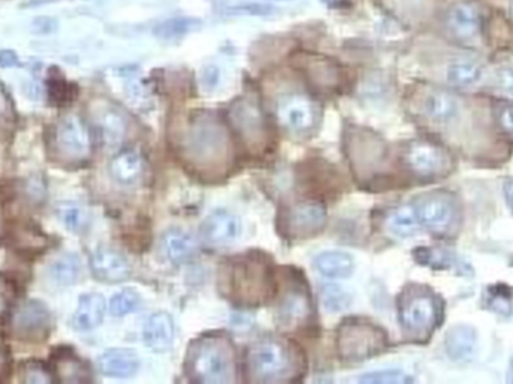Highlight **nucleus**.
Segmentation results:
<instances>
[{
  "mask_svg": "<svg viewBox=\"0 0 513 384\" xmlns=\"http://www.w3.org/2000/svg\"><path fill=\"white\" fill-rule=\"evenodd\" d=\"M438 23L452 43L479 46L487 32V8L480 0H449L438 8Z\"/></svg>",
  "mask_w": 513,
  "mask_h": 384,
  "instance_id": "1",
  "label": "nucleus"
},
{
  "mask_svg": "<svg viewBox=\"0 0 513 384\" xmlns=\"http://www.w3.org/2000/svg\"><path fill=\"white\" fill-rule=\"evenodd\" d=\"M188 369L194 380L206 384L230 383L235 356L225 337H204L191 348Z\"/></svg>",
  "mask_w": 513,
  "mask_h": 384,
  "instance_id": "2",
  "label": "nucleus"
},
{
  "mask_svg": "<svg viewBox=\"0 0 513 384\" xmlns=\"http://www.w3.org/2000/svg\"><path fill=\"white\" fill-rule=\"evenodd\" d=\"M337 347L341 359L362 362L384 350L386 335L366 321L347 320L338 330Z\"/></svg>",
  "mask_w": 513,
  "mask_h": 384,
  "instance_id": "3",
  "label": "nucleus"
},
{
  "mask_svg": "<svg viewBox=\"0 0 513 384\" xmlns=\"http://www.w3.org/2000/svg\"><path fill=\"white\" fill-rule=\"evenodd\" d=\"M293 368L295 362L290 347L277 339L260 341L249 351L248 369L253 380L281 381L293 374Z\"/></svg>",
  "mask_w": 513,
  "mask_h": 384,
  "instance_id": "4",
  "label": "nucleus"
},
{
  "mask_svg": "<svg viewBox=\"0 0 513 384\" xmlns=\"http://www.w3.org/2000/svg\"><path fill=\"white\" fill-rule=\"evenodd\" d=\"M440 318V305L433 293L424 288H408L400 300L401 325L408 334L426 335Z\"/></svg>",
  "mask_w": 513,
  "mask_h": 384,
  "instance_id": "5",
  "label": "nucleus"
},
{
  "mask_svg": "<svg viewBox=\"0 0 513 384\" xmlns=\"http://www.w3.org/2000/svg\"><path fill=\"white\" fill-rule=\"evenodd\" d=\"M269 272L263 263L251 258L233 263L230 276L233 299L239 300L244 305H256L269 295Z\"/></svg>",
  "mask_w": 513,
  "mask_h": 384,
  "instance_id": "6",
  "label": "nucleus"
},
{
  "mask_svg": "<svg viewBox=\"0 0 513 384\" xmlns=\"http://www.w3.org/2000/svg\"><path fill=\"white\" fill-rule=\"evenodd\" d=\"M186 148L197 164L212 165L225 157L227 137L215 120L202 119L188 132Z\"/></svg>",
  "mask_w": 513,
  "mask_h": 384,
  "instance_id": "7",
  "label": "nucleus"
},
{
  "mask_svg": "<svg viewBox=\"0 0 513 384\" xmlns=\"http://www.w3.org/2000/svg\"><path fill=\"white\" fill-rule=\"evenodd\" d=\"M55 146L64 160L80 164L92 155V134L79 116L68 114L56 125Z\"/></svg>",
  "mask_w": 513,
  "mask_h": 384,
  "instance_id": "8",
  "label": "nucleus"
},
{
  "mask_svg": "<svg viewBox=\"0 0 513 384\" xmlns=\"http://www.w3.org/2000/svg\"><path fill=\"white\" fill-rule=\"evenodd\" d=\"M51 313L41 300H26L13 314L11 329L18 339L41 342L48 338L51 329Z\"/></svg>",
  "mask_w": 513,
  "mask_h": 384,
  "instance_id": "9",
  "label": "nucleus"
},
{
  "mask_svg": "<svg viewBox=\"0 0 513 384\" xmlns=\"http://www.w3.org/2000/svg\"><path fill=\"white\" fill-rule=\"evenodd\" d=\"M279 125L287 131L307 132L316 127L317 104L303 93H287L279 98L275 107Z\"/></svg>",
  "mask_w": 513,
  "mask_h": 384,
  "instance_id": "10",
  "label": "nucleus"
},
{
  "mask_svg": "<svg viewBox=\"0 0 513 384\" xmlns=\"http://www.w3.org/2000/svg\"><path fill=\"white\" fill-rule=\"evenodd\" d=\"M233 127L239 132L245 143L253 148L260 149L267 140V128H266L265 116L261 113L260 107L251 99H239L230 110Z\"/></svg>",
  "mask_w": 513,
  "mask_h": 384,
  "instance_id": "11",
  "label": "nucleus"
},
{
  "mask_svg": "<svg viewBox=\"0 0 513 384\" xmlns=\"http://www.w3.org/2000/svg\"><path fill=\"white\" fill-rule=\"evenodd\" d=\"M417 104L422 113L435 123H447L458 118L461 101L452 90L442 86H425L419 90Z\"/></svg>",
  "mask_w": 513,
  "mask_h": 384,
  "instance_id": "12",
  "label": "nucleus"
},
{
  "mask_svg": "<svg viewBox=\"0 0 513 384\" xmlns=\"http://www.w3.org/2000/svg\"><path fill=\"white\" fill-rule=\"evenodd\" d=\"M405 162L413 173L421 178H434L445 173L449 167V158L437 144L428 141H413L405 150Z\"/></svg>",
  "mask_w": 513,
  "mask_h": 384,
  "instance_id": "13",
  "label": "nucleus"
},
{
  "mask_svg": "<svg viewBox=\"0 0 513 384\" xmlns=\"http://www.w3.org/2000/svg\"><path fill=\"white\" fill-rule=\"evenodd\" d=\"M414 209L419 223L433 232H447L450 225L454 224L455 207L446 194L435 192V194L424 195L419 199Z\"/></svg>",
  "mask_w": 513,
  "mask_h": 384,
  "instance_id": "14",
  "label": "nucleus"
},
{
  "mask_svg": "<svg viewBox=\"0 0 513 384\" xmlns=\"http://www.w3.org/2000/svg\"><path fill=\"white\" fill-rule=\"evenodd\" d=\"M326 209L316 202L295 204L284 218V227L293 237H308L320 232L326 224Z\"/></svg>",
  "mask_w": 513,
  "mask_h": 384,
  "instance_id": "15",
  "label": "nucleus"
},
{
  "mask_svg": "<svg viewBox=\"0 0 513 384\" xmlns=\"http://www.w3.org/2000/svg\"><path fill=\"white\" fill-rule=\"evenodd\" d=\"M90 267L95 278L102 283H122L130 278L131 275L127 258L111 246H99L95 249L90 258Z\"/></svg>",
  "mask_w": 513,
  "mask_h": 384,
  "instance_id": "16",
  "label": "nucleus"
},
{
  "mask_svg": "<svg viewBox=\"0 0 513 384\" xmlns=\"http://www.w3.org/2000/svg\"><path fill=\"white\" fill-rule=\"evenodd\" d=\"M95 127L106 146L116 148L127 136L128 122L122 111L109 102H99L93 110Z\"/></svg>",
  "mask_w": 513,
  "mask_h": 384,
  "instance_id": "17",
  "label": "nucleus"
},
{
  "mask_svg": "<svg viewBox=\"0 0 513 384\" xmlns=\"http://www.w3.org/2000/svg\"><path fill=\"white\" fill-rule=\"evenodd\" d=\"M300 64L303 74L316 89L335 90L342 83L341 68L333 60L320 56H305Z\"/></svg>",
  "mask_w": 513,
  "mask_h": 384,
  "instance_id": "18",
  "label": "nucleus"
},
{
  "mask_svg": "<svg viewBox=\"0 0 513 384\" xmlns=\"http://www.w3.org/2000/svg\"><path fill=\"white\" fill-rule=\"evenodd\" d=\"M239 234V220L225 211L215 212L203 224V236L211 245H230Z\"/></svg>",
  "mask_w": 513,
  "mask_h": 384,
  "instance_id": "19",
  "label": "nucleus"
},
{
  "mask_svg": "<svg viewBox=\"0 0 513 384\" xmlns=\"http://www.w3.org/2000/svg\"><path fill=\"white\" fill-rule=\"evenodd\" d=\"M98 368L104 376L128 379L139 371L140 359L134 351L127 348H113L99 356Z\"/></svg>",
  "mask_w": 513,
  "mask_h": 384,
  "instance_id": "20",
  "label": "nucleus"
},
{
  "mask_svg": "<svg viewBox=\"0 0 513 384\" xmlns=\"http://www.w3.org/2000/svg\"><path fill=\"white\" fill-rule=\"evenodd\" d=\"M446 81L452 88L464 89L477 85L484 77V65L479 60L468 56H458L450 59L446 67Z\"/></svg>",
  "mask_w": 513,
  "mask_h": 384,
  "instance_id": "21",
  "label": "nucleus"
},
{
  "mask_svg": "<svg viewBox=\"0 0 513 384\" xmlns=\"http://www.w3.org/2000/svg\"><path fill=\"white\" fill-rule=\"evenodd\" d=\"M106 316V299L99 293H86L79 300L72 325L79 332L97 329Z\"/></svg>",
  "mask_w": 513,
  "mask_h": 384,
  "instance_id": "22",
  "label": "nucleus"
},
{
  "mask_svg": "<svg viewBox=\"0 0 513 384\" xmlns=\"http://www.w3.org/2000/svg\"><path fill=\"white\" fill-rule=\"evenodd\" d=\"M143 338L146 346L155 353L170 350L174 341V323L167 313H156L144 325Z\"/></svg>",
  "mask_w": 513,
  "mask_h": 384,
  "instance_id": "23",
  "label": "nucleus"
},
{
  "mask_svg": "<svg viewBox=\"0 0 513 384\" xmlns=\"http://www.w3.org/2000/svg\"><path fill=\"white\" fill-rule=\"evenodd\" d=\"M309 314H311L309 297L300 290H291L279 304V326L287 329H295L308 320Z\"/></svg>",
  "mask_w": 513,
  "mask_h": 384,
  "instance_id": "24",
  "label": "nucleus"
},
{
  "mask_svg": "<svg viewBox=\"0 0 513 384\" xmlns=\"http://www.w3.org/2000/svg\"><path fill=\"white\" fill-rule=\"evenodd\" d=\"M144 170L143 158L135 150H122L110 162V174L120 185H135L143 178Z\"/></svg>",
  "mask_w": 513,
  "mask_h": 384,
  "instance_id": "25",
  "label": "nucleus"
},
{
  "mask_svg": "<svg viewBox=\"0 0 513 384\" xmlns=\"http://www.w3.org/2000/svg\"><path fill=\"white\" fill-rule=\"evenodd\" d=\"M165 257L172 263L188 262L197 253L198 245L193 234L182 230H170L161 241Z\"/></svg>",
  "mask_w": 513,
  "mask_h": 384,
  "instance_id": "26",
  "label": "nucleus"
},
{
  "mask_svg": "<svg viewBox=\"0 0 513 384\" xmlns=\"http://www.w3.org/2000/svg\"><path fill=\"white\" fill-rule=\"evenodd\" d=\"M53 367L56 376L64 383H85L89 380L88 368L72 350L56 351Z\"/></svg>",
  "mask_w": 513,
  "mask_h": 384,
  "instance_id": "27",
  "label": "nucleus"
},
{
  "mask_svg": "<svg viewBox=\"0 0 513 384\" xmlns=\"http://www.w3.org/2000/svg\"><path fill=\"white\" fill-rule=\"evenodd\" d=\"M317 271L332 279L349 278L354 269L353 258L341 251H329L316 258Z\"/></svg>",
  "mask_w": 513,
  "mask_h": 384,
  "instance_id": "28",
  "label": "nucleus"
},
{
  "mask_svg": "<svg viewBox=\"0 0 513 384\" xmlns=\"http://www.w3.org/2000/svg\"><path fill=\"white\" fill-rule=\"evenodd\" d=\"M50 276L59 285H72L80 278L81 263L76 254H62L50 265Z\"/></svg>",
  "mask_w": 513,
  "mask_h": 384,
  "instance_id": "29",
  "label": "nucleus"
},
{
  "mask_svg": "<svg viewBox=\"0 0 513 384\" xmlns=\"http://www.w3.org/2000/svg\"><path fill=\"white\" fill-rule=\"evenodd\" d=\"M475 330L468 326H456L449 330L446 338L447 355L455 360L466 359L475 348Z\"/></svg>",
  "mask_w": 513,
  "mask_h": 384,
  "instance_id": "30",
  "label": "nucleus"
},
{
  "mask_svg": "<svg viewBox=\"0 0 513 384\" xmlns=\"http://www.w3.org/2000/svg\"><path fill=\"white\" fill-rule=\"evenodd\" d=\"M419 218H417L414 206H401L396 211L392 212L387 225L395 236L408 237L413 236L419 228Z\"/></svg>",
  "mask_w": 513,
  "mask_h": 384,
  "instance_id": "31",
  "label": "nucleus"
},
{
  "mask_svg": "<svg viewBox=\"0 0 513 384\" xmlns=\"http://www.w3.org/2000/svg\"><path fill=\"white\" fill-rule=\"evenodd\" d=\"M59 220L69 232H85L89 225V213L85 207L77 203H62L58 207Z\"/></svg>",
  "mask_w": 513,
  "mask_h": 384,
  "instance_id": "32",
  "label": "nucleus"
},
{
  "mask_svg": "<svg viewBox=\"0 0 513 384\" xmlns=\"http://www.w3.org/2000/svg\"><path fill=\"white\" fill-rule=\"evenodd\" d=\"M47 93L51 104L56 107H65L74 101L77 95L76 86L68 83L64 77H50L47 81Z\"/></svg>",
  "mask_w": 513,
  "mask_h": 384,
  "instance_id": "33",
  "label": "nucleus"
},
{
  "mask_svg": "<svg viewBox=\"0 0 513 384\" xmlns=\"http://www.w3.org/2000/svg\"><path fill=\"white\" fill-rule=\"evenodd\" d=\"M487 305L494 313L510 316L513 313V292L506 285H494L487 290Z\"/></svg>",
  "mask_w": 513,
  "mask_h": 384,
  "instance_id": "34",
  "label": "nucleus"
},
{
  "mask_svg": "<svg viewBox=\"0 0 513 384\" xmlns=\"http://www.w3.org/2000/svg\"><path fill=\"white\" fill-rule=\"evenodd\" d=\"M140 306V296L134 290H122L110 300V313L114 317H125Z\"/></svg>",
  "mask_w": 513,
  "mask_h": 384,
  "instance_id": "35",
  "label": "nucleus"
},
{
  "mask_svg": "<svg viewBox=\"0 0 513 384\" xmlns=\"http://www.w3.org/2000/svg\"><path fill=\"white\" fill-rule=\"evenodd\" d=\"M53 372L38 360H29L22 367V380L27 384H50L55 381Z\"/></svg>",
  "mask_w": 513,
  "mask_h": 384,
  "instance_id": "36",
  "label": "nucleus"
},
{
  "mask_svg": "<svg viewBox=\"0 0 513 384\" xmlns=\"http://www.w3.org/2000/svg\"><path fill=\"white\" fill-rule=\"evenodd\" d=\"M321 300H323L324 306L330 311H341V309L347 308L351 302L349 293L344 292L341 287H337V285L323 287Z\"/></svg>",
  "mask_w": 513,
  "mask_h": 384,
  "instance_id": "37",
  "label": "nucleus"
},
{
  "mask_svg": "<svg viewBox=\"0 0 513 384\" xmlns=\"http://www.w3.org/2000/svg\"><path fill=\"white\" fill-rule=\"evenodd\" d=\"M414 255H416L417 262L422 263L424 266L449 267V265H452V257L449 253L442 251V249L421 248L417 249Z\"/></svg>",
  "mask_w": 513,
  "mask_h": 384,
  "instance_id": "38",
  "label": "nucleus"
},
{
  "mask_svg": "<svg viewBox=\"0 0 513 384\" xmlns=\"http://www.w3.org/2000/svg\"><path fill=\"white\" fill-rule=\"evenodd\" d=\"M412 381V377L403 371H377L361 377V383L366 384H407Z\"/></svg>",
  "mask_w": 513,
  "mask_h": 384,
  "instance_id": "39",
  "label": "nucleus"
},
{
  "mask_svg": "<svg viewBox=\"0 0 513 384\" xmlns=\"http://www.w3.org/2000/svg\"><path fill=\"white\" fill-rule=\"evenodd\" d=\"M494 83L497 89L513 99V65H505L497 69Z\"/></svg>",
  "mask_w": 513,
  "mask_h": 384,
  "instance_id": "40",
  "label": "nucleus"
},
{
  "mask_svg": "<svg viewBox=\"0 0 513 384\" xmlns=\"http://www.w3.org/2000/svg\"><path fill=\"white\" fill-rule=\"evenodd\" d=\"M194 23L195 22H190V20H173V22L164 23L161 26L160 32L164 38L181 36L193 27Z\"/></svg>",
  "mask_w": 513,
  "mask_h": 384,
  "instance_id": "41",
  "label": "nucleus"
},
{
  "mask_svg": "<svg viewBox=\"0 0 513 384\" xmlns=\"http://www.w3.org/2000/svg\"><path fill=\"white\" fill-rule=\"evenodd\" d=\"M233 14H249V16H266V14H270L272 8L267 6V5L261 4H248V5H237V6H233L230 8Z\"/></svg>",
  "mask_w": 513,
  "mask_h": 384,
  "instance_id": "42",
  "label": "nucleus"
},
{
  "mask_svg": "<svg viewBox=\"0 0 513 384\" xmlns=\"http://www.w3.org/2000/svg\"><path fill=\"white\" fill-rule=\"evenodd\" d=\"M32 29L39 35L53 34L58 29V22H56L55 18L39 17L35 20Z\"/></svg>",
  "mask_w": 513,
  "mask_h": 384,
  "instance_id": "43",
  "label": "nucleus"
},
{
  "mask_svg": "<svg viewBox=\"0 0 513 384\" xmlns=\"http://www.w3.org/2000/svg\"><path fill=\"white\" fill-rule=\"evenodd\" d=\"M498 122L506 132L513 134V104L506 106L498 111Z\"/></svg>",
  "mask_w": 513,
  "mask_h": 384,
  "instance_id": "44",
  "label": "nucleus"
},
{
  "mask_svg": "<svg viewBox=\"0 0 513 384\" xmlns=\"http://www.w3.org/2000/svg\"><path fill=\"white\" fill-rule=\"evenodd\" d=\"M489 4L505 14V17L513 25V0H489Z\"/></svg>",
  "mask_w": 513,
  "mask_h": 384,
  "instance_id": "45",
  "label": "nucleus"
},
{
  "mask_svg": "<svg viewBox=\"0 0 513 384\" xmlns=\"http://www.w3.org/2000/svg\"><path fill=\"white\" fill-rule=\"evenodd\" d=\"M0 67H2V68H14V67H18L17 55L11 50L0 51Z\"/></svg>",
  "mask_w": 513,
  "mask_h": 384,
  "instance_id": "46",
  "label": "nucleus"
},
{
  "mask_svg": "<svg viewBox=\"0 0 513 384\" xmlns=\"http://www.w3.org/2000/svg\"><path fill=\"white\" fill-rule=\"evenodd\" d=\"M9 367V356L8 351H6V347L4 346V342L0 341V377L6 374Z\"/></svg>",
  "mask_w": 513,
  "mask_h": 384,
  "instance_id": "47",
  "label": "nucleus"
},
{
  "mask_svg": "<svg viewBox=\"0 0 513 384\" xmlns=\"http://www.w3.org/2000/svg\"><path fill=\"white\" fill-rule=\"evenodd\" d=\"M505 195L506 200H508V204H509V207L513 212V181H509L508 182V183H506Z\"/></svg>",
  "mask_w": 513,
  "mask_h": 384,
  "instance_id": "48",
  "label": "nucleus"
},
{
  "mask_svg": "<svg viewBox=\"0 0 513 384\" xmlns=\"http://www.w3.org/2000/svg\"><path fill=\"white\" fill-rule=\"evenodd\" d=\"M50 2H56V0H29L25 6H39V5L50 4Z\"/></svg>",
  "mask_w": 513,
  "mask_h": 384,
  "instance_id": "49",
  "label": "nucleus"
},
{
  "mask_svg": "<svg viewBox=\"0 0 513 384\" xmlns=\"http://www.w3.org/2000/svg\"><path fill=\"white\" fill-rule=\"evenodd\" d=\"M508 383L513 384V362L510 363L509 372H508Z\"/></svg>",
  "mask_w": 513,
  "mask_h": 384,
  "instance_id": "50",
  "label": "nucleus"
},
{
  "mask_svg": "<svg viewBox=\"0 0 513 384\" xmlns=\"http://www.w3.org/2000/svg\"><path fill=\"white\" fill-rule=\"evenodd\" d=\"M328 2H332V0H328Z\"/></svg>",
  "mask_w": 513,
  "mask_h": 384,
  "instance_id": "51",
  "label": "nucleus"
}]
</instances>
